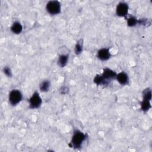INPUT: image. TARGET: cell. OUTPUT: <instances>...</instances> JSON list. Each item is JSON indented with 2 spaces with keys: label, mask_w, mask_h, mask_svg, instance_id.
<instances>
[{
  "label": "cell",
  "mask_w": 152,
  "mask_h": 152,
  "mask_svg": "<svg viewBox=\"0 0 152 152\" xmlns=\"http://www.w3.org/2000/svg\"><path fill=\"white\" fill-rule=\"evenodd\" d=\"M46 9L47 12L50 15L59 14L61 11V4L58 1H50L47 3Z\"/></svg>",
  "instance_id": "obj_2"
},
{
  "label": "cell",
  "mask_w": 152,
  "mask_h": 152,
  "mask_svg": "<svg viewBox=\"0 0 152 152\" xmlns=\"http://www.w3.org/2000/svg\"><path fill=\"white\" fill-rule=\"evenodd\" d=\"M68 54H61L59 55V59H58V65L61 66V67H64L68 60Z\"/></svg>",
  "instance_id": "obj_11"
},
{
  "label": "cell",
  "mask_w": 152,
  "mask_h": 152,
  "mask_svg": "<svg viewBox=\"0 0 152 152\" xmlns=\"http://www.w3.org/2000/svg\"><path fill=\"white\" fill-rule=\"evenodd\" d=\"M23 99V94L21 92L17 89L12 90L8 96V100L12 106H15L18 104Z\"/></svg>",
  "instance_id": "obj_3"
},
{
  "label": "cell",
  "mask_w": 152,
  "mask_h": 152,
  "mask_svg": "<svg viewBox=\"0 0 152 152\" xmlns=\"http://www.w3.org/2000/svg\"><path fill=\"white\" fill-rule=\"evenodd\" d=\"M143 99L151 100V90L150 88H146L142 93Z\"/></svg>",
  "instance_id": "obj_16"
},
{
  "label": "cell",
  "mask_w": 152,
  "mask_h": 152,
  "mask_svg": "<svg viewBox=\"0 0 152 152\" xmlns=\"http://www.w3.org/2000/svg\"><path fill=\"white\" fill-rule=\"evenodd\" d=\"M111 54L109 48H102L98 50L97 53V58L101 61H107L110 58Z\"/></svg>",
  "instance_id": "obj_6"
},
{
  "label": "cell",
  "mask_w": 152,
  "mask_h": 152,
  "mask_svg": "<svg viewBox=\"0 0 152 152\" xmlns=\"http://www.w3.org/2000/svg\"><path fill=\"white\" fill-rule=\"evenodd\" d=\"M94 82L97 86H107L109 84V81L106 80L102 75H96L94 78Z\"/></svg>",
  "instance_id": "obj_9"
},
{
  "label": "cell",
  "mask_w": 152,
  "mask_h": 152,
  "mask_svg": "<svg viewBox=\"0 0 152 152\" xmlns=\"http://www.w3.org/2000/svg\"><path fill=\"white\" fill-rule=\"evenodd\" d=\"M83 40H79L75 46V53L77 55H79L82 52L83 50Z\"/></svg>",
  "instance_id": "obj_14"
},
{
  "label": "cell",
  "mask_w": 152,
  "mask_h": 152,
  "mask_svg": "<svg viewBox=\"0 0 152 152\" xmlns=\"http://www.w3.org/2000/svg\"><path fill=\"white\" fill-rule=\"evenodd\" d=\"M50 87V83L49 80L43 81L40 84V90L42 92H46L49 91Z\"/></svg>",
  "instance_id": "obj_13"
},
{
  "label": "cell",
  "mask_w": 152,
  "mask_h": 152,
  "mask_svg": "<svg viewBox=\"0 0 152 152\" xmlns=\"http://www.w3.org/2000/svg\"><path fill=\"white\" fill-rule=\"evenodd\" d=\"M116 73L109 68H104L102 73V76L108 81L113 79H116Z\"/></svg>",
  "instance_id": "obj_8"
},
{
  "label": "cell",
  "mask_w": 152,
  "mask_h": 152,
  "mask_svg": "<svg viewBox=\"0 0 152 152\" xmlns=\"http://www.w3.org/2000/svg\"><path fill=\"white\" fill-rule=\"evenodd\" d=\"M11 30L14 34H20L23 30V26L20 22L15 21L11 27Z\"/></svg>",
  "instance_id": "obj_10"
},
{
  "label": "cell",
  "mask_w": 152,
  "mask_h": 152,
  "mask_svg": "<svg viewBox=\"0 0 152 152\" xmlns=\"http://www.w3.org/2000/svg\"><path fill=\"white\" fill-rule=\"evenodd\" d=\"M128 9L129 6L126 3L124 2H121L116 6V14L119 17H125L128 15Z\"/></svg>",
  "instance_id": "obj_5"
},
{
  "label": "cell",
  "mask_w": 152,
  "mask_h": 152,
  "mask_svg": "<svg viewBox=\"0 0 152 152\" xmlns=\"http://www.w3.org/2000/svg\"><path fill=\"white\" fill-rule=\"evenodd\" d=\"M138 20L134 17L133 16H130L127 18V24L128 26L129 27H132L135 26L137 24H138Z\"/></svg>",
  "instance_id": "obj_15"
},
{
  "label": "cell",
  "mask_w": 152,
  "mask_h": 152,
  "mask_svg": "<svg viewBox=\"0 0 152 152\" xmlns=\"http://www.w3.org/2000/svg\"><path fill=\"white\" fill-rule=\"evenodd\" d=\"M140 105H141V110L143 112H146L151 108L150 100H146V99H142V100L141 101V102L140 103Z\"/></svg>",
  "instance_id": "obj_12"
},
{
  "label": "cell",
  "mask_w": 152,
  "mask_h": 152,
  "mask_svg": "<svg viewBox=\"0 0 152 152\" xmlns=\"http://www.w3.org/2000/svg\"><path fill=\"white\" fill-rule=\"evenodd\" d=\"M86 134H85L83 132L78 130L74 131L71 141V147L75 148H80L83 142L86 140Z\"/></svg>",
  "instance_id": "obj_1"
},
{
  "label": "cell",
  "mask_w": 152,
  "mask_h": 152,
  "mask_svg": "<svg viewBox=\"0 0 152 152\" xmlns=\"http://www.w3.org/2000/svg\"><path fill=\"white\" fill-rule=\"evenodd\" d=\"M116 79L117 80L118 83L122 86L127 85L129 83L128 75L126 73H125L124 71L121 72L119 74H117Z\"/></svg>",
  "instance_id": "obj_7"
},
{
  "label": "cell",
  "mask_w": 152,
  "mask_h": 152,
  "mask_svg": "<svg viewBox=\"0 0 152 152\" xmlns=\"http://www.w3.org/2000/svg\"><path fill=\"white\" fill-rule=\"evenodd\" d=\"M28 102L30 109H34L40 107L42 103V100L39 95V93L37 91H35L29 99Z\"/></svg>",
  "instance_id": "obj_4"
},
{
  "label": "cell",
  "mask_w": 152,
  "mask_h": 152,
  "mask_svg": "<svg viewBox=\"0 0 152 152\" xmlns=\"http://www.w3.org/2000/svg\"><path fill=\"white\" fill-rule=\"evenodd\" d=\"M3 71L7 76H8V77H11L12 76V72H11V69L9 66H5L4 68Z\"/></svg>",
  "instance_id": "obj_17"
}]
</instances>
